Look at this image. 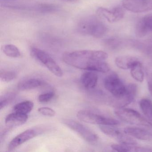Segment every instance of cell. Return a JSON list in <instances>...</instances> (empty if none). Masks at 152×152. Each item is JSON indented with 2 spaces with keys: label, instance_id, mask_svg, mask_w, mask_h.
Segmentation results:
<instances>
[{
  "label": "cell",
  "instance_id": "13",
  "mask_svg": "<svg viewBox=\"0 0 152 152\" xmlns=\"http://www.w3.org/2000/svg\"><path fill=\"white\" fill-rule=\"evenodd\" d=\"M150 31H152V14L147 15L140 20L136 26L135 33L137 37L142 38Z\"/></svg>",
  "mask_w": 152,
  "mask_h": 152
},
{
  "label": "cell",
  "instance_id": "24",
  "mask_svg": "<svg viewBox=\"0 0 152 152\" xmlns=\"http://www.w3.org/2000/svg\"><path fill=\"white\" fill-rule=\"evenodd\" d=\"M16 95L14 93H9L1 96L0 99V109L2 110L3 108L8 105L15 98Z\"/></svg>",
  "mask_w": 152,
  "mask_h": 152
},
{
  "label": "cell",
  "instance_id": "20",
  "mask_svg": "<svg viewBox=\"0 0 152 152\" xmlns=\"http://www.w3.org/2000/svg\"><path fill=\"white\" fill-rule=\"evenodd\" d=\"M140 107L148 120L152 121V102L148 98H143L139 102Z\"/></svg>",
  "mask_w": 152,
  "mask_h": 152
},
{
  "label": "cell",
  "instance_id": "5",
  "mask_svg": "<svg viewBox=\"0 0 152 152\" xmlns=\"http://www.w3.org/2000/svg\"><path fill=\"white\" fill-rule=\"evenodd\" d=\"M77 117L82 121L91 124L114 126L119 124V122L115 119L98 114L89 110H80L77 113Z\"/></svg>",
  "mask_w": 152,
  "mask_h": 152
},
{
  "label": "cell",
  "instance_id": "11",
  "mask_svg": "<svg viewBox=\"0 0 152 152\" xmlns=\"http://www.w3.org/2000/svg\"><path fill=\"white\" fill-rule=\"evenodd\" d=\"M137 93V86L134 83H131L126 86L125 94L119 98H114L112 104L116 108L125 107L130 104L135 99Z\"/></svg>",
  "mask_w": 152,
  "mask_h": 152
},
{
  "label": "cell",
  "instance_id": "4",
  "mask_svg": "<svg viewBox=\"0 0 152 152\" xmlns=\"http://www.w3.org/2000/svg\"><path fill=\"white\" fill-rule=\"evenodd\" d=\"M31 56L44 65L53 74L57 77L63 76V72L56 62L48 53L38 48H33L31 49Z\"/></svg>",
  "mask_w": 152,
  "mask_h": 152
},
{
  "label": "cell",
  "instance_id": "17",
  "mask_svg": "<svg viewBox=\"0 0 152 152\" xmlns=\"http://www.w3.org/2000/svg\"><path fill=\"white\" fill-rule=\"evenodd\" d=\"M139 59L132 56H120L115 58V62L118 68L123 70L130 69Z\"/></svg>",
  "mask_w": 152,
  "mask_h": 152
},
{
  "label": "cell",
  "instance_id": "3",
  "mask_svg": "<svg viewBox=\"0 0 152 152\" xmlns=\"http://www.w3.org/2000/svg\"><path fill=\"white\" fill-rule=\"evenodd\" d=\"M114 113L117 117L124 122L132 125L152 128V124L134 109L125 107H118L115 110Z\"/></svg>",
  "mask_w": 152,
  "mask_h": 152
},
{
  "label": "cell",
  "instance_id": "9",
  "mask_svg": "<svg viewBox=\"0 0 152 152\" xmlns=\"http://www.w3.org/2000/svg\"><path fill=\"white\" fill-rule=\"evenodd\" d=\"M123 7L135 13L152 10V0H123Z\"/></svg>",
  "mask_w": 152,
  "mask_h": 152
},
{
  "label": "cell",
  "instance_id": "21",
  "mask_svg": "<svg viewBox=\"0 0 152 152\" xmlns=\"http://www.w3.org/2000/svg\"><path fill=\"white\" fill-rule=\"evenodd\" d=\"M34 104L30 100L23 101L16 104L14 107V112L27 114L33 109Z\"/></svg>",
  "mask_w": 152,
  "mask_h": 152
},
{
  "label": "cell",
  "instance_id": "25",
  "mask_svg": "<svg viewBox=\"0 0 152 152\" xmlns=\"http://www.w3.org/2000/svg\"><path fill=\"white\" fill-rule=\"evenodd\" d=\"M16 76V74L14 72L4 70H1L0 72L1 80L4 82H10L15 80Z\"/></svg>",
  "mask_w": 152,
  "mask_h": 152
},
{
  "label": "cell",
  "instance_id": "15",
  "mask_svg": "<svg viewBox=\"0 0 152 152\" xmlns=\"http://www.w3.org/2000/svg\"><path fill=\"white\" fill-rule=\"evenodd\" d=\"M124 132L132 137L140 140H152V134L141 128L136 127H128L124 128Z\"/></svg>",
  "mask_w": 152,
  "mask_h": 152
},
{
  "label": "cell",
  "instance_id": "12",
  "mask_svg": "<svg viewBox=\"0 0 152 152\" xmlns=\"http://www.w3.org/2000/svg\"><path fill=\"white\" fill-rule=\"evenodd\" d=\"M37 131L34 129H28L15 137L10 142L8 146L9 151H12L28 140L37 136Z\"/></svg>",
  "mask_w": 152,
  "mask_h": 152
},
{
  "label": "cell",
  "instance_id": "1",
  "mask_svg": "<svg viewBox=\"0 0 152 152\" xmlns=\"http://www.w3.org/2000/svg\"><path fill=\"white\" fill-rule=\"evenodd\" d=\"M107 53L101 50H81L65 52L62 58L66 64L81 70L93 71L97 61H105Z\"/></svg>",
  "mask_w": 152,
  "mask_h": 152
},
{
  "label": "cell",
  "instance_id": "26",
  "mask_svg": "<svg viewBox=\"0 0 152 152\" xmlns=\"http://www.w3.org/2000/svg\"><path fill=\"white\" fill-rule=\"evenodd\" d=\"M55 95V93L52 91L43 93L40 95L38 97V101L40 103H47L53 99Z\"/></svg>",
  "mask_w": 152,
  "mask_h": 152
},
{
  "label": "cell",
  "instance_id": "23",
  "mask_svg": "<svg viewBox=\"0 0 152 152\" xmlns=\"http://www.w3.org/2000/svg\"><path fill=\"white\" fill-rule=\"evenodd\" d=\"M3 53L9 57L18 58L21 56V53L18 48L12 44H7L3 47Z\"/></svg>",
  "mask_w": 152,
  "mask_h": 152
},
{
  "label": "cell",
  "instance_id": "28",
  "mask_svg": "<svg viewBox=\"0 0 152 152\" xmlns=\"http://www.w3.org/2000/svg\"><path fill=\"white\" fill-rule=\"evenodd\" d=\"M148 86L149 92L152 96V73L149 75L148 80Z\"/></svg>",
  "mask_w": 152,
  "mask_h": 152
},
{
  "label": "cell",
  "instance_id": "18",
  "mask_svg": "<svg viewBox=\"0 0 152 152\" xmlns=\"http://www.w3.org/2000/svg\"><path fill=\"white\" fill-rule=\"evenodd\" d=\"M44 82L39 79H30L21 82L18 86L20 91H27L42 86Z\"/></svg>",
  "mask_w": 152,
  "mask_h": 152
},
{
  "label": "cell",
  "instance_id": "7",
  "mask_svg": "<svg viewBox=\"0 0 152 152\" xmlns=\"http://www.w3.org/2000/svg\"><path fill=\"white\" fill-rule=\"evenodd\" d=\"M104 86L114 98L122 96L126 91V86L115 73H112L106 76L104 80Z\"/></svg>",
  "mask_w": 152,
  "mask_h": 152
},
{
  "label": "cell",
  "instance_id": "10",
  "mask_svg": "<svg viewBox=\"0 0 152 152\" xmlns=\"http://www.w3.org/2000/svg\"><path fill=\"white\" fill-rule=\"evenodd\" d=\"M96 13L99 17L104 18L109 23H113L118 22L123 18L125 11L124 8L120 7H116L111 10L100 7L98 9Z\"/></svg>",
  "mask_w": 152,
  "mask_h": 152
},
{
  "label": "cell",
  "instance_id": "6",
  "mask_svg": "<svg viewBox=\"0 0 152 152\" xmlns=\"http://www.w3.org/2000/svg\"><path fill=\"white\" fill-rule=\"evenodd\" d=\"M64 124L68 128L78 133L85 141L91 144L97 142L98 136L93 131L83 124L72 120H65Z\"/></svg>",
  "mask_w": 152,
  "mask_h": 152
},
{
  "label": "cell",
  "instance_id": "14",
  "mask_svg": "<svg viewBox=\"0 0 152 152\" xmlns=\"http://www.w3.org/2000/svg\"><path fill=\"white\" fill-rule=\"evenodd\" d=\"M28 119V115L14 112L7 115L5 124L7 127L11 129L23 125L27 121Z\"/></svg>",
  "mask_w": 152,
  "mask_h": 152
},
{
  "label": "cell",
  "instance_id": "29",
  "mask_svg": "<svg viewBox=\"0 0 152 152\" xmlns=\"http://www.w3.org/2000/svg\"><path fill=\"white\" fill-rule=\"evenodd\" d=\"M67 1H71V2H75V1H77L78 0H66Z\"/></svg>",
  "mask_w": 152,
  "mask_h": 152
},
{
  "label": "cell",
  "instance_id": "8",
  "mask_svg": "<svg viewBox=\"0 0 152 152\" xmlns=\"http://www.w3.org/2000/svg\"><path fill=\"white\" fill-rule=\"evenodd\" d=\"M114 126L109 125H99L100 130L108 137L117 140L119 143L128 145H137L136 140L132 137L126 134L125 132L120 131L113 127Z\"/></svg>",
  "mask_w": 152,
  "mask_h": 152
},
{
  "label": "cell",
  "instance_id": "19",
  "mask_svg": "<svg viewBox=\"0 0 152 152\" xmlns=\"http://www.w3.org/2000/svg\"><path fill=\"white\" fill-rule=\"evenodd\" d=\"M130 73L132 78L139 82H142L144 80V73L142 64L140 60L134 64L131 68Z\"/></svg>",
  "mask_w": 152,
  "mask_h": 152
},
{
  "label": "cell",
  "instance_id": "2",
  "mask_svg": "<svg viewBox=\"0 0 152 152\" xmlns=\"http://www.w3.org/2000/svg\"><path fill=\"white\" fill-rule=\"evenodd\" d=\"M78 30L83 34H88L96 38H101L106 33L107 28L97 18L89 17L79 23Z\"/></svg>",
  "mask_w": 152,
  "mask_h": 152
},
{
  "label": "cell",
  "instance_id": "22",
  "mask_svg": "<svg viewBox=\"0 0 152 152\" xmlns=\"http://www.w3.org/2000/svg\"><path fill=\"white\" fill-rule=\"evenodd\" d=\"M111 147L112 149L117 152H140V147L137 146L136 145L119 143L112 144Z\"/></svg>",
  "mask_w": 152,
  "mask_h": 152
},
{
  "label": "cell",
  "instance_id": "16",
  "mask_svg": "<svg viewBox=\"0 0 152 152\" xmlns=\"http://www.w3.org/2000/svg\"><path fill=\"white\" fill-rule=\"evenodd\" d=\"M98 76L93 71H89L83 73L81 77V82L84 88L87 89L95 88L97 84Z\"/></svg>",
  "mask_w": 152,
  "mask_h": 152
},
{
  "label": "cell",
  "instance_id": "27",
  "mask_svg": "<svg viewBox=\"0 0 152 152\" xmlns=\"http://www.w3.org/2000/svg\"><path fill=\"white\" fill-rule=\"evenodd\" d=\"M38 112L45 116L53 117L56 115V112L52 108L48 107H41L38 108Z\"/></svg>",
  "mask_w": 152,
  "mask_h": 152
}]
</instances>
